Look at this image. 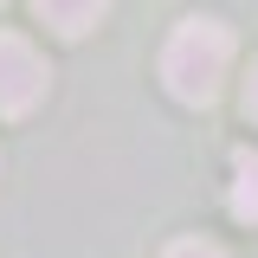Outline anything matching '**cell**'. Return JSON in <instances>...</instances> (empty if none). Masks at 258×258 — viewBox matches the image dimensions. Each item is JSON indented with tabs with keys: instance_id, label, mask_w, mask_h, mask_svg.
Listing matches in <instances>:
<instances>
[{
	"instance_id": "5",
	"label": "cell",
	"mask_w": 258,
	"mask_h": 258,
	"mask_svg": "<svg viewBox=\"0 0 258 258\" xmlns=\"http://www.w3.org/2000/svg\"><path fill=\"white\" fill-rule=\"evenodd\" d=\"M161 258H226L220 245H207V239H181V245H168Z\"/></svg>"
},
{
	"instance_id": "3",
	"label": "cell",
	"mask_w": 258,
	"mask_h": 258,
	"mask_svg": "<svg viewBox=\"0 0 258 258\" xmlns=\"http://www.w3.org/2000/svg\"><path fill=\"white\" fill-rule=\"evenodd\" d=\"M32 13L58 32V39H84V32L110 13V0H32Z\"/></svg>"
},
{
	"instance_id": "1",
	"label": "cell",
	"mask_w": 258,
	"mask_h": 258,
	"mask_svg": "<svg viewBox=\"0 0 258 258\" xmlns=\"http://www.w3.org/2000/svg\"><path fill=\"white\" fill-rule=\"evenodd\" d=\"M232 64V32L220 20H181L174 39L161 45V84L181 103H213Z\"/></svg>"
},
{
	"instance_id": "6",
	"label": "cell",
	"mask_w": 258,
	"mask_h": 258,
	"mask_svg": "<svg viewBox=\"0 0 258 258\" xmlns=\"http://www.w3.org/2000/svg\"><path fill=\"white\" fill-rule=\"evenodd\" d=\"M245 116L258 123V64H252V78H245Z\"/></svg>"
},
{
	"instance_id": "4",
	"label": "cell",
	"mask_w": 258,
	"mask_h": 258,
	"mask_svg": "<svg viewBox=\"0 0 258 258\" xmlns=\"http://www.w3.org/2000/svg\"><path fill=\"white\" fill-rule=\"evenodd\" d=\"M232 220L258 226V155H239L232 168Z\"/></svg>"
},
{
	"instance_id": "2",
	"label": "cell",
	"mask_w": 258,
	"mask_h": 258,
	"mask_svg": "<svg viewBox=\"0 0 258 258\" xmlns=\"http://www.w3.org/2000/svg\"><path fill=\"white\" fill-rule=\"evenodd\" d=\"M45 58L32 52L20 32H0V116H26L32 103L45 97Z\"/></svg>"
}]
</instances>
